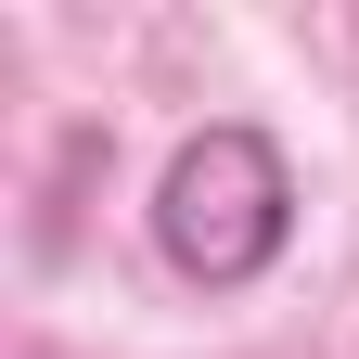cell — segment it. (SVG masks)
Wrapping results in <instances>:
<instances>
[{"mask_svg": "<svg viewBox=\"0 0 359 359\" xmlns=\"http://www.w3.org/2000/svg\"><path fill=\"white\" fill-rule=\"evenodd\" d=\"M295 244V154L257 116H205L154 180V257L193 295H257Z\"/></svg>", "mask_w": 359, "mask_h": 359, "instance_id": "cell-1", "label": "cell"}]
</instances>
